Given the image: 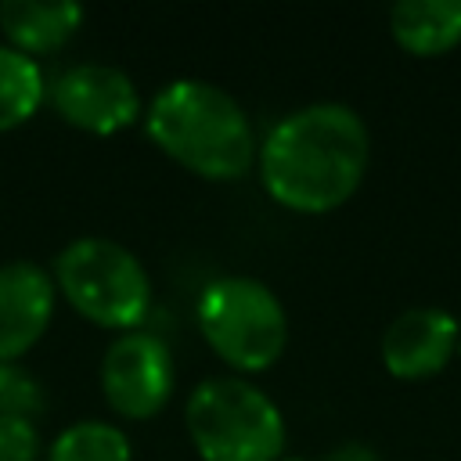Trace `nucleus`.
<instances>
[{"label": "nucleus", "instance_id": "nucleus-11", "mask_svg": "<svg viewBox=\"0 0 461 461\" xmlns=\"http://www.w3.org/2000/svg\"><path fill=\"white\" fill-rule=\"evenodd\" d=\"M389 29L411 54H443L461 43V0H400L389 11Z\"/></svg>", "mask_w": 461, "mask_h": 461}, {"label": "nucleus", "instance_id": "nucleus-2", "mask_svg": "<svg viewBox=\"0 0 461 461\" xmlns=\"http://www.w3.org/2000/svg\"><path fill=\"white\" fill-rule=\"evenodd\" d=\"M144 126L173 162L205 180H238L259 155L252 119L230 90L209 79L184 76L158 86L148 101Z\"/></svg>", "mask_w": 461, "mask_h": 461}, {"label": "nucleus", "instance_id": "nucleus-16", "mask_svg": "<svg viewBox=\"0 0 461 461\" xmlns=\"http://www.w3.org/2000/svg\"><path fill=\"white\" fill-rule=\"evenodd\" d=\"M328 461H378V454L371 447H364V443H342V447H335L328 454Z\"/></svg>", "mask_w": 461, "mask_h": 461}, {"label": "nucleus", "instance_id": "nucleus-1", "mask_svg": "<svg viewBox=\"0 0 461 461\" xmlns=\"http://www.w3.org/2000/svg\"><path fill=\"white\" fill-rule=\"evenodd\" d=\"M371 133L357 108L313 101L270 126L259 144L267 194L295 212H331L364 180Z\"/></svg>", "mask_w": 461, "mask_h": 461}, {"label": "nucleus", "instance_id": "nucleus-6", "mask_svg": "<svg viewBox=\"0 0 461 461\" xmlns=\"http://www.w3.org/2000/svg\"><path fill=\"white\" fill-rule=\"evenodd\" d=\"M101 389L112 411L122 418H151L173 396L169 346L151 331L119 335L101 360Z\"/></svg>", "mask_w": 461, "mask_h": 461}, {"label": "nucleus", "instance_id": "nucleus-4", "mask_svg": "<svg viewBox=\"0 0 461 461\" xmlns=\"http://www.w3.org/2000/svg\"><path fill=\"white\" fill-rule=\"evenodd\" d=\"M194 317L212 353L238 371H263L288 346V313L259 277L227 274L209 281Z\"/></svg>", "mask_w": 461, "mask_h": 461}, {"label": "nucleus", "instance_id": "nucleus-3", "mask_svg": "<svg viewBox=\"0 0 461 461\" xmlns=\"http://www.w3.org/2000/svg\"><path fill=\"white\" fill-rule=\"evenodd\" d=\"M184 421L202 461H277L285 418L277 403L245 378H205L191 389Z\"/></svg>", "mask_w": 461, "mask_h": 461}, {"label": "nucleus", "instance_id": "nucleus-10", "mask_svg": "<svg viewBox=\"0 0 461 461\" xmlns=\"http://www.w3.org/2000/svg\"><path fill=\"white\" fill-rule=\"evenodd\" d=\"M83 22V7L76 0H4L0 29L22 54L58 50L72 40Z\"/></svg>", "mask_w": 461, "mask_h": 461}, {"label": "nucleus", "instance_id": "nucleus-14", "mask_svg": "<svg viewBox=\"0 0 461 461\" xmlns=\"http://www.w3.org/2000/svg\"><path fill=\"white\" fill-rule=\"evenodd\" d=\"M43 403H47L43 385L18 360H0V414L36 418Z\"/></svg>", "mask_w": 461, "mask_h": 461}, {"label": "nucleus", "instance_id": "nucleus-12", "mask_svg": "<svg viewBox=\"0 0 461 461\" xmlns=\"http://www.w3.org/2000/svg\"><path fill=\"white\" fill-rule=\"evenodd\" d=\"M47 97V79L36 58L0 43V130H14L36 115Z\"/></svg>", "mask_w": 461, "mask_h": 461}, {"label": "nucleus", "instance_id": "nucleus-15", "mask_svg": "<svg viewBox=\"0 0 461 461\" xmlns=\"http://www.w3.org/2000/svg\"><path fill=\"white\" fill-rule=\"evenodd\" d=\"M40 432L32 418L0 414V461H36Z\"/></svg>", "mask_w": 461, "mask_h": 461}, {"label": "nucleus", "instance_id": "nucleus-17", "mask_svg": "<svg viewBox=\"0 0 461 461\" xmlns=\"http://www.w3.org/2000/svg\"><path fill=\"white\" fill-rule=\"evenodd\" d=\"M277 461H310V457H295V454H292V457H277Z\"/></svg>", "mask_w": 461, "mask_h": 461}, {"label": "nucleus", "instance_id": "nucleus-9", "mask_svg": "<svg viewBox=\"0 0 461 461\" xmlns=\"http://www.w3.org/2000/svg\"><path fill=\"white\" fill-rule=\"evenodd\" d=\"M54 313V277L32 259L0 267V360H18L36 346Z\"/></svg>", "mask_w": 461, "mask_h": 461}, {"label": "nucleus", "instance_id": "nucleus-7", "mask_svg": "<svg viewBox=\"0 0 461 461\" xmlns=\"http://www.w3.org/2000/svg\"><path fill=\"white\" fill-rule=\"evenodd\" d=\"M47 97L54 112L90 133H115L126 130L140 115V90L137 83L108 61H79L68 65L50 86Z\"/></svg>", "mask_w": 461, "mask_h": 461}, {"label": "nucleus", "instance_id": "nucleus-5", "mask_svg": "<svg viewBox=\"0 0 461 461\" xmlns=\"http://www.w3.org/2000/svg\"><path fill=\"white\" fill-rule=\"evenodd\" d=\"M61 295L101 328L133 331L151 306V281L144 263L112 238H76L54 259Z\"/></svg>", "mask_w": 461, "mask_h": 461}, {"label": "nucleus", "instance_id": "nucleus-8", "mask_svg": "<svg viewBox=\"0 0 461 461\" xmlns=\"http://www.w3.org/2000/svg\"><path fill=\"white\" fill-rule=\"evenodd\" d=\"M461 342V321L443 306H407L382 331V364L389 375L414 382L447 367Z\"/></svg>", "mask_w": 461, "mask_h": 461}, {"label": "nucleus", "instance_id": "nucleus-13", "mask_svg": "<svg viewBox=\"0 0 461 461\" xmlns=\"http://www.w3.org/2000/svg\"><path fill=\"white\" fill-rule=\"evenodd\" d=\"M47 461H133V447L122 429L101 418L72 421L47 450Z\"/></svg>", "mask_w": 461, "mask_h": 461}]
</instances>
